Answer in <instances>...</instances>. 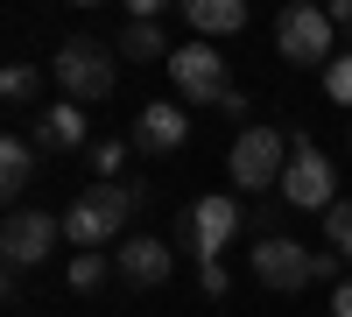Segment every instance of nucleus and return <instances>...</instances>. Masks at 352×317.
Here are the masks:
<instances>
[{"instance_id":"1","label":"nucleus","mask_w":352,"mask_h":317,"mask_svg":"<svg viewBox=\"0 0 352 317\" xmlns=\"http://www.w3.org/2000/svg\"><path fill=\"white\" fill-rule=\"evenodd\" d=\"M134 212H141V184H92V190H78V205L64 212V240L78 254H99Z\"/></svg>"},{"instance_id":"2","label":"nucleus","mask_w":352,"mask_h":317,"mask_svg":"<svg viewBox=\"0 0 352 317\" xmlns=\"http://www.w3.org/2000/svg\"><path fill=\"white\" fill-rule=\"evenodd\" d=\"M275 50L289 56V64H331V50H338L331 8H310V0L282 8V14H275Z\"/></svg>"},{"instance_id":"3","label":"nucleus","mask_w":352,"mask_h":317,"mask_svg":"<svg viewBox=\"0 0 352 317\" xmlns=\"http://www.w3.org/2000/svg\"><path fill=\"white\" fill-rule=\"evenodd\" d=\"M289 155H296V149H289V134L282 127H240V141H232V184H240V190H268V184H282L289 177Z\"/></svg>"},{"instance_id":"4","label":"nucleus","mask_w":352,"mask_h":317,"mask_svg":"<svg viewBox=\"0 0 352 317\" xmlns=\"http://www.w3.org/2000/svg\"><path fill=\"white\" fill-rule=\"evenodd\" d=\"M50 71H56V85H64V99H106L113 92V56L92 43V36H71V43H56V56H50Z\"/></svg>"},{"instance_id":"5","label":"nucleus","mask_w":352,"mask_h":317,"mask_svg":"<svg viewBox=\"0 0 352 317\" xmlns=\"http://www.w3.org/2000/svg\"><path fill=\"white\" fill-rule=\"evenodd\" d=\"M240 226H247L240 197H197V205H190L184 219H176V247H190L197 261L212 268V261H219V247H226L232 233H240Z\"/></svg>"},{"instance_id":"6","label":"nucleus","mask_w":352,"mask_h":317,"mask_svg":"<svg viewBox=\"0 0 352 317\" xmlns=\"http://www.w3.org/2000/svg\"><path fill=\"white\" fill-rule=\"evenodd\" d=\"M289 149H296V155H289V177H282V197H289V205H296V212H331L338 205V169L324 162V149H317V141L310 134H289Z\"/></svg>"},{"instance_id":"7","label":"nucleus","mask_w":352,"mask_h":317,"mask_svg":"<svg viewBox=\"0 0 352 317\" xmlns=\"http://www.w3.org/2000/svg\"><path fill=\"white\" fill-rule=\"evenodd\" d=\"M169 85H176V99L184 106H219L232 85H226V56L212 43H184L169 56Z\"/></svg>"},{"instance_id":"8","label":"nucleus","mask_w":352,"mask_h":317,"mask_svg":"<svg viewBox=\"0 0 352 317\" xmlns=\"http://www.w3.org/2000/svg\"><path fill=\"white\" fill-rule=\"evenodd\" d=\"M254 275L268 282V289L296 296V289H310V282H317V254L296 247L289 233H261V240H254Z\"/></svg>"},{"instance_id":"9","label":"nucleus","mask_w":352,"mask_h":317,"mask_svg":"<svg viewBox=\"0 0 352 317\" xmlns=\"http://www.w3.org/2000/svg\"><path fill=\"white\" fill-rule=\"evenodd\" d=\"M56 240H64V219L50 212H8V226H0V254H8V268H43Z\"/></svg>"},{"instance_id":"10","label":"nucleus","mask_w":352,"mask_h":317,"mask_svg":"<svg viewBox=\"0 0 352 317\" xmlns=\"http://www.w3.org/2000/svg\"><path fill=\"white\" fill-rule=\"evenodd\" d=\"M184 141H190V113L176 106V99H148V106L134 113V149L141 155H176Z\"/></svg>"},{"instance_id":"11","label":"nucleus","mask_w":352,"mask_h":317,"mask_svg":"<svg viewBox=\"0 0 352 317\" xmlns=\"http://www.w3.org/2000/svg\"><path fill=\"white\" fill-rule=\"evenodd\" d=\"M113 275H120L127 289H162V282H169V240H155V233H127L120 254H113Z\"/></svg>"},{"instance_id":"12","label":"nucleus","mask_w":352,"mask_h":317,"mask_svg":"<svg viewBox=\"0 0 352 317\" xmlns=\"http://www.w3.org/2000/svg\"><path fill=\"white\" fill-rule=\"evenodd\" d=\"M28 141H36L43 155H78V149H85V113H78V99L43 106V113H36V134H28Z\"/></svg>"},{"instance_id":"13","label":"nucleus","mask_w":352,"mask_h":317,"mask_svg":"<svg viewBox=\"0 0 352 317\" xmlns=\"http://www.w3.org/2000/svg\"><path fill=\"white\" fill-rule=\"evenodd\" d=\"M184 14L197 28V43H219V36H240L247 28V0H184Z\"/></svg>"},{"instance_id":"14","label":"nucleus","mask_w":352,"mask_h":317,"mask_svg":"<svg viewBox=\"0 0 352 317\" xmlns=\"http://www.w3.org/2000/svg\"><path fill=\"white\" fill-rule=\"evenodd\" d=\"M36 162H43L36 141H21V134L0 141V197H21L28 184H36Z\"/></svg>"},{"instance_id":"15","label":"nucleus","mask_w":352,"mask_h":317,"mask_svg":"<svg viewBox=\"0 0 352 317\" xmlns=\"http://www.w3.org/2000/svg\"><path fill=\"white\" fill-rule=\"evenodd\" d=\"M113 50L134 56V64H169V56H176V50H169V36H162V21H127Z\"/></svg>"},{"instance_id":"16","label":"nucleus","mask_w":352,"mask_h":317,"mask_svg":"<svg viewBox=\"0 0 352 317\" xmlns=\"http://www.w3.org/2000/svg\"><path fill=\"white\" fill-rule=\"evenodd\" d=\"M324 247L338 254V261H352V197H338V205L324 212Z\"/></svg>"},{"instance_id":"17","label":"nucleus","mask_w":352,"mask_h":317,"mask_svg":"<svg viewBox=\"0 0 352 317\" xmlns=\"http://www.w3.org/2000/svg\"><path fill=\"white\" fill-rule=\"evenodd\" d=\"M324 99L352 113V50H345V56H331V64H324Z\"/></svg>"},{"instance_id":"18","label":"nucleus","mask_w":352,"mask_h":317,"mask_svg":"<svg viewBox=\"0 0 352 317\" xmlns=\"http://www.w3.org/2000/svg\"><path fill=\"white\" fill-rule=\"evenodd\" d=\"M99 282H106V254H78V261H71V289L99 296Z\"/></svg>"},{"instance_id":"19","label":"nucleus","mask_w":352,"mask_h":317,"mask_svg":"<svg viewBox=\"0 0 352 317\" xmlns=\"http://www.w3.org/2000/svg\"><path fill=\"white\" fill-rule=\"evenodd\" d=\"M36 85H43L36 64H14L8 78H0V99H8V106H28V99H36Z\"/></svg>"},{"instance_id":"20","label":"nucleus","mask_w":352,"mask_h":317,"mask_svg":"<svg viewBox=\"0 0 352 317\" xmlns=\"http://www.w3.org/2000/svg\"><path fill=\"white\" fill-rule=\"evenodd\" d=\"M85 162L99 169V184H113V169L127 162V141H92V155H85Z\"/></svg>"},{"instance_id":"21","label":"nucleus","mask_w":352,"mask_h":317,"mask_svg":"<svg viewBox=\"0 0 352 317\" xmlns=\"http://www.w3.org/2000/svg\"><path fill=\"white\" fill-rule=\"evenodd\" d=\"M197 282H204V296H212V303H219V296L232 289V282H226V268H219V261H212V268H197Z\"/></svg>"},{"instance_id":"22","label":"nucleus","mask_w":352,"mask_h":317,"mask_svg":"<svg viewBox=\"0 0 352 317\" xmlns=\"http://www.w3.org/2000/svg\"><path fill=\"white\" fill-rule=\"evenodd\" d=\"M331 21H338V36L352 43V0H331Z\"/></svg>"},{"instance_id":"23","label":"nucleus","mask_w":352,"mask_h":317,"mask_svg":"<svg viewBox=\"0 0 352 317\" xmlns=\"http://www.w3.org/2000/svg\"><path fill=\"white\" fill-rule=\"evenodd\" d=\"M331 317H352V282H338V289H331Z\"/></svg>"},{"instance_id":"24","label":"nucleus","mask_w":352,"mask_h":317,"mask_svg":"<svg viewBox=\"0 0 352 317\" xmlns=\"http://www.w3.org/2000/svg\"><path fill=\"white\" fill-rule=\"evenodd\" d=\"M345 141H352V134H345Z\"/></svg>"}]
</instances>
